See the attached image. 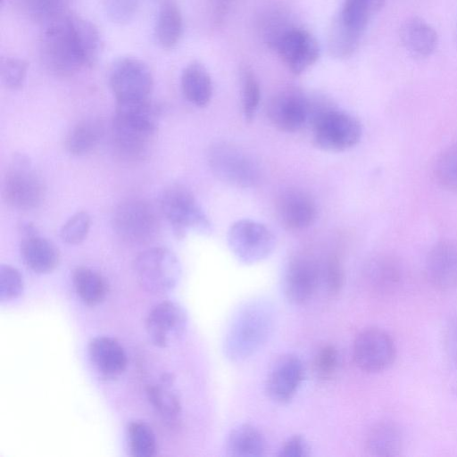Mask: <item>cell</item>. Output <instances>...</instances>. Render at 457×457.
Listing matches in <instances>:
<instances>
[{"label":"cell","instance_id":"1","mask_svg":"<svg viewBox=\"0 0 457 457\" xmlns=\"http://www.w3.org/2000/svg\"><path fill=\"white\" fill-rule=\"evenodd\" d=\"M45 67L58 76H71L92 67L103 50L97 27L75 14L63 13L46 22L39 41Z\"/></svg>","mask_w":457,"mask_h":457},{"label":"cell","instance_id":"2","mask_svg":"<svg viewBox=\"0 0 457 457\" xmlns=\"http://www.w3.org/2000/svg\"><path fill=\"white\" fill-rule=\"evenodd\" d=\"M157 130V110L150 99L116 103L112 139L118 153L129 160L143 158Z\"/></svg>","mask_w":457,"mask_h":457},{"label":"cell","instance_id":"3","mask_svg":"<svg viewBox=\"0 0 457 457\" xmlns=\"http://www.w3.org/2000/svg\"><path fill=\"white\" fill-rule=\"evenodd\" d=\"M274 325L272 306L256 300L245 303L230 322L223 343L226 357L241 362L254 355L268 341Z\"/></svg>","mask_w":457,"mask_h":457},{"label":"cell","instance_id":"4","mask_svg":"<svg viewBox=\"0 0 457 457\" xmlns=\"http://www.w3.org/2000/svg\"><path fill=\"white\" fill-rule=\"evenodd\" d=\"M312 137L316 146L340 152L354 146L361 137V125L353 115L329 106H312Z\"/></svg>","mask_w":457,"mask_h":457},{"label":"cell","instance_id":"5","mask_svg":"<svg viewBox=\"0 0 457 457\" xmlns=\"http://www.w3.org/2000/svg\"><path fill=\"white\" fill-rule=\"evenodd\" d=\"M2 195L9 206L21 211L33 210L43 203L45 183L27 156L16 154L10 162L3 179Z\"/></svg>","mask_w":457,"mask_h":457},{"label":"cell","instance_id":"6","mask_svg":"<svg viewBox=\"0 0 457 457\" xmlns=\"http://www.w3.org/2000/svg\"><path fill=\"white\" fill-rule=\"evenodd\" d=\"M212 172L222 182L237 187H251L258 183L260 169L243 148L228 141H216L207 151Z\"/></svg>","mask_w":457,"mask_h":457},{"label":"cell","instance_id":"7","mask_svg":"<svg viewBox=\"0 0 457 457\" xmlns=\"http://www.w3.org/2000/svg\"><path fill=\"white\" fill-rule=\"evenodd\" d=\"M160 205L178 238H183L190 231L211 233L208 217L185 186L174 184L168 187L161 196Z\"/></svg>","mask_w":457,"mask_h":457},{"label":"cell","instance_id":"8","mask_svg":"<svg viewBox=\"0 0 457 457\" xmlns=\"http://www.w3.org/2000/svg\"><path fill=\"white\" fill-rule=\"evenodd\" d=\"M133 270L142 288L154 294L172 290L181 275L177 256L162 246L147 248L134 260Z\"/></svg>","mask_w":457,"mask_h":457},{"label":"cell","instance_id":"9","mask_svg":"<svg viewBox=\"0 0 457 457\" xmlns=\"http://www.w3.org/2000/svg\"><path fill=\"white\" fill-rule=\"evenodd\" d=\"M116 235L130 245H145L159 233L160 220L154 207L142 199H128L119 204L112 214Z\"/></svg>","mask_w":457,"mask_h":457},{"label":"cell","instance_id":"10","mask_svg":"<svg viewBox=\"0 0 457 457\" xmlns=\"http://www.w3.org/2000/svg\"><path fill=\"white\" fill-rule=\"evenodd\" d=\"M227 237L234 256L245 265L265 260L276 245V237L272 230L265 224L249 219L232 223Z\"/></svg>","mask_w":457,"mask_h":457},{"label":"cell","instance_id":"11","mask_svg":"<svg viewBox=\"0 0 457 457\" xmlns=\"http://www.w3.org/2000/svg\"><path fill=\"white\" fill-rule=\"evenodd\" d=\"M109 82L116 103L150 99L154 78L150 68L135 57H122L112 64Z\"/></svg>","mask_w":457,"mask_h":457},{"label":"cell","instance_id":"12","mask_svg":"<svg viewBox=\"0 0 457 457\" xmlns=\"http://www.w3.org/2000/svg\"><path fill=\"white\" fill-rule=\"evenodd\" d=\"M396 356L391 336L378 328H369L355 337L353 357L357 367L367 373H378L388 369Z\"/></svg>","mask_w":457,"mask_h":457},{"label":"cell","instance_id":"13","mask_svg":"<svg viewBox=\"0 0 457 457\" xmlns=\"http://www.w3.org/2000/svg\"><path fill=\"white\" fill-rule=\"evenodd\" d=\"M321 278L317 262L306 254L292 257L285 269L282 289L286 299L294 305L308 303L315 294Z\"/></svg>","mask_w":457,"mask_h":457},{"label":"cell","instance_id":"14","mask_svg":"<svg viewBox=\"0 0 457 457\" xmlns=\"http://www.w3.org/2000/svg\"><path fill=\"white\" fill-rule=\"evenodd\" d=\"M312 103L296 88L283 89L275 94L267 105L270 121L281 131L299 130L310 119Z\"/></svg>","mask_w":457,"mask_h":457},{"label":"cell","instance_id":"15","mask_svg":"<svg viewBox=\"0 0 457 457\" xmlns=\"http://www.w3.org/2000/svg\"><path fill=\"white\" fill-rule=\"evenodd\" d=\"M274 45L282 62L295 75L307 71L320 56L316 38L303 29L289 28Z\"/></svg>","mask_w":457,"mask_h":457},{"label":"cell","instance_id":"16","mask_svg":"<svg viewBox=\"0 0 457 457\" xmlns=\"http://www.w3.org/2000/svg\"><path fill=\"white\" fill-rule=\"evenodd\" d=\"M187 316L184 308L171 301L156 304L145 320V329L152 343L162 348L177 342L184 334Z\"/></svg>","mask_w":457,"mask_h":457},{"label":"cell","instance_id":"17","mask_svg":"<svg viewBox=\"0 0 457 457\" xmlns=\"http://www.w3.org/2000/svg\"><path fill=\"white\" fill-rule=\"evenodd\" d=\"M304 378V367L300 358L292 353L278 357L268 374L265 391L278 403H289Z\"/></svg>","mask_w":457,"mask_h":457},{"label":"cell","instance_id":"18","mask_svg":"<svg viewBox=\"0 0 457 457\" xmlns=\"http://www.w3.org/2000/svg\"><path fill=\"white\" fill-rule=\"evenodd\" d=\"M426 276L430 285L441 291L457 287V242L450 239L436 243L428 253Z\"/></svg>","mask_w":457,"mask_h":457},{"label":"cell","instance_id":"19","mask_svg":"<svg viewBox=\"0 0 457 457\" xmlns=\"http://www.w3.org/2000/svg\"><path fill=\"white\" fill-rule=\"evenodd\" d=\"M22 238L20 244L21 256L26 266L38 274L54 271L60 262V252L48 238L37 233L29 223L21 226Z\"/></svg>","mask_w":457,"mask_h":457},{"label":"cell","instance_id":"20","mask_svg":"<svg viewBox=\"0 0 457 457\" xmlns=\"http://www.w3.org/2000/svg\"><path fill=\"white\" fill-rule=\"evenodd\" d=\"M276 209L285 228L300 230L311 226L317 217V205L306 191L290 187L280 193Z\"/></svg>","mask_w":457,"mask_h":457},{"label":"cell","instance_id":"21","mask_svg":"<svg viewBox=\"0 0 457 457\" xmlns=\"http://www.w3.org/2000/svg\"><path fill=\"white\" fill-rule=\"evenodd\" d=\"M364 276L370 289L381 295L398 293L405 281L403 264L389 254H379L371 258L365 266Z\"/></svg>","mask_w":457,"mask_h":457},{"label":"cell","instance_id":"22","mask_svg":"<svg viewBox=\"0 0 457 457\" xmlns=\"http://www.w3.org/2000/svg\"><path fill=\"white\" fill-rule=\"evenodd\" d=\"M88 355L95 368L107 378L121 375L128 365V358L122 345L114 338L96 337L88 344Z\"/></svg>","mask_w":457,"mask_h":457},{"label":"cell","instance_id":"23","mask_svg":"<svg viewBox=\"0 0 457 457\" xmlns=\"http://www.w3.org/2000/svg\"><path fill=\"white\" fill-rule=\"evenodd\" d=\"M385 0H344L336 24L361 38L371 18L381 10Z\"/></svg>","mask_w":457,"mask_h":457},{"label":"cell","instance_id":"24","mask_svg":"<svg viewBox=\"0 0 457 457\" xmlns=\"http://www.w3.org/2000/svg\"><path fill=\"white\" fill-rule=\"evenodd\" d=\"M403 448V436L401 428L393 421L376 423L368 432L365 450L376 457H394L401 454Z\"/></svg>","mask_w":457,"mask_h":457},{"label":"cell","instance_id":"25","mask_svg":"<svg viewBox=\"0 0 457 457\" xmlns=\"http://www.w3.org/2000/svg\"><path fill=\"white\" fill-rule=\"evenodd\" d=\"M403 46L413 55L426 57L436 48L438 37L434 28L420 18H410L400 29Z\"/></svg>","mask_w":457,"mask_h":457},{"label":"cell","instance_id":"26","mask_svg":"<svg viewBox=\"0 0 457 457\" xmlns=\"http://www.w3.org/2000/svg\"><path fill=\"white\" fill-rule=\"evenodd\" d=\"M266 448L264 435L249 423L238 424L233 428L226 440V453L229 456L258 457L265 453Z\"/></svg>","mask_w":457,"mask_h":457},{"label":"cell","instance_id":"27","mask_svg":"<svg viewBox=\"0 0 457 457\" xmlns=\"http://www.w3.org/2000/svg\"><path fill=\"white\" fill-rule=\"evenodd\" d=\"M181 89L186 99L198 107L206 106L212 96V82L206 68L199 62L188 63L181 74Z\"/></svg>","mask_w":457,"mask_h":457},{"label":"cell","instance_id":"28","mask_svg":"<svg viewBox=\"0 0 457 457\" xmlns=\"http://www.w3.org/2000/svg\"><path fill=\"white\" fill-rule=\"evenodd\" d=\"M183 32V18L178 4L172 0L163 2L159 9L155 36L162 48L177 46Z\"/></svg>","mask_w":457,"mask_h":457},{"label":"cell","instance_id":"29","mask_svg":"<svg viewBox=\"0 0 457 457\" xmlns=\"http://www.w3.org/2000/svg\"><path fill=\"white\" fill-rule=\"evenodd\" d=\"M72 283L78 296L87 305L96 306L106 297L108 285L105 278L88 267H77L72 273Z\"/></svg>","mask_w":457,"mask_h":457},{"label":"cell","instance_id":"30","mask_svg":"<svg viewBox=\"0 0 457 457\" xmlns=\"http://www.w3.org/2000/svg\"><path fill=\"white\" fill-rule=\"evenodd\" d=\"M104 133L102 122L97 119H85L79 121L68 133L66 149L76 156L90 153L99 143Z\"/></svg>","mask_w":457,"mask_h":457},{"label":"cell","instance_id":"31","mask_svg":"<svg viewBox=\"0 0 457 457\" xmlns=\"http://www.w3.org/2000/svg\"><path fill=\"white\" fill-rule=\"evenodd\" d=\"M129 454L134 457H152L157 450V441L152 428L144 421L135 420L127 428Z\"/></svg>","mask_w":457,"mask_h":457},{"label":"cell","instance_id":"32","mask_svg":"<svg viewBox=\"0 0 457 457\" xmlns=\"http://www.w3.org/2000/svg\"><path fill=\"white\" fill-rule=\"evenodd\" d=\"M171 381L162 380V384L148 386L146 389L147 398L153 407L162 415L169 418H176L181 411L179 396L170 386Z\"/></svg>","mask_w":457,"mask_h":457},{"label":"cell","instance_id":"33","mask_svg":"<svg viewBox=\"0 0 457 457\" xmlns=\"http://www.w3.org/2000/svg\"><path fill=\"white\" fill-rule=\"evenodd\" d=\"M433 172L441 187L457 192V144L446 147L439 154Z\"/></svg>","mask_w":457,"mask_h":457},{"label":"cell","instance_id":"34","mask_svg":"<svg viewBox=\"0 0 457 457\" xmlns=\"http://www.w3.org/2000/svg\"><path fill=\"white\" fill-rule=\"evenodd\" d=\"M241 82L243 113L245 120L251 121L260 103V85L253 71L246 67L242 70Z\"/></svg>","mask_w":457,"mask_h":457},{"label":"cell","instance_id":"35","mask_svg":"<svg viewBox=\"0 0 457 457\" xmlns=\"http://www.w3.org/2000/svg\"><path fill=\"white\" fill-rule=\"evenodd\" d=\"M91 227V217L84 211L71 216L60 229V237L69 245H79L87 237Z\"/></svg>","mask_w":457,"mask_h":457},{"label":"cell","instance_id":"36","mask_svg":"<svg viewBox=\"0 0 457 457\" xmlns=\"http://www.w3.org/2000/svg\"><path fill=\"white\" fill-rule=\"evenodd\" d=\"M1 78L3 83L10 89L22 87L28 73V63L18 57H3L1 59Z\"/></svg>","mask_w":457,"mask_h":457},{"label":"cell","instance_id":"37","mask_svg":"<svg viewBox=\"0 0 457 457\" xmlns=\"http://www.w3.org/2000/svg\"><path fill=\"white\" fill-rule=\"evenodd\" d=\"M24 288V281L21 272L9 264L0 267V300L2 302L19 297Z\"/></svg>","mask_w":457,"mask_h":457},{"label":"cell","instance_id":"38","mask_svg":"<svg viewBox=\"0 0 457 457\" xmlns=\"http://www.w3.org/2000/svg\"><path fill=\"white\" fill-rule=\"evenodd\" d=\"M338 366V352L332 345L322 346L317 353L313 361L316 375L322 379L333 377Z\"/></svg>","mask_w":457,"mask_h":457},{"label":"cell","instance_id":"39","mask_svg":"<svg viewBox=\"0 0 457 457\" xmlns=\"http://www.w3.org/2000/svg\"><path fill=\"white\" fill-rule=\"evenodd\" d=\"M66 0H29V7L33 16L46 22L65 13Z\"/></svg>","mask_w":457,"mask_h":457},{"label":"cell","instance_id":"40","mask_svg":"<svg viewBox=\"0 0 457 457\" xmlns=\"http://www.w3.org/2000/svg\"><path fill=\"white\" fill-rule=\"evenodd\" d=\"M324 278L328 292L332 295L338 294L345 283V270L337 254H332L328 259Z\"/></svg>","mask_w":457,"mask_h":457},{"label":"cell","instance_id":"41","mask_svg":"<svg viewBox=\"0 0 457 457\" xmlns=\"http://www.w3.org/2000/svg\"><path fill=\"white\" fill-rule=\"evenodd\" d=\"M311 454V448L306 439L301 435L288 437L278 450L280 457H307Z\"/></svg>","mask_w":457,"mask_h":457},{"label":"cell","instance_id":"42","mask_svg":"<svg viewBox=\"0 0 457 457\" xmlns=\"http://www.w3.org/2000/svg\"><path fill=\"white\" fill-rule=\"evenodd\" d=\"M445 345L451 361L457 366V316L452 318L446 325Z\"/></svg>","mask_w":457,"mask_h":457}]
</instances>
